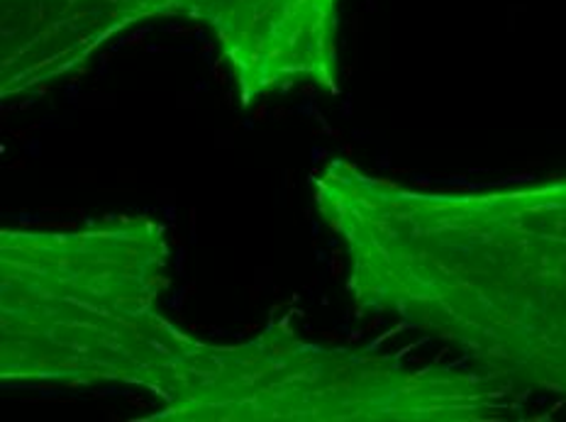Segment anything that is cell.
I'll return each instance as SVG.
<instances>
[{
    "label": "cell",
    "mask_w": 566,
    "mask_h": 422,
    "mask_svg": "<svg viewBox=\"0 0 566 422\" xmlns=\"http://www.w3.org/2000/svg\"><path fill=\"white\" fill-rule=\"evenodd\" d=\"M313 186L359 310L444 339L515 393L566 398V176L434 193L337 157Z\"/></svg>",
    "instance_id": "6da1fadb"
},
{
    "label": "cell",
    "mask_w": 566,
    "mask_h": 422,
    "mask_svg": "<svg viewBox=\"0 0 566 422\" xmlns=\"http://www.w3.org/2000/svg\"><path fill=\"white\" fill-rule=\"evenodd\" d=\"M167 230L120 218L84 230L0 232V379L155 393L191 342L164 315Z\"/></svg>",
    "instance_id": "7a4b0ae2"
},
{
    "label": "cell",
    "mask_w": 566,
    "mask_h": 422,
    "mask_svg": "<svg viewBox=\"0 0 566 422\" xmlns=\"http://www.w3.org/2000/svg\"><path fill=\"white\" fill-rule=\"evenodd\" d=\"M501 379L410 367L396 355L303 342L283 327L240 345L191 337L161 410L167 422H479L517 413Z\"/></svg>",
    "instance_id": "3957f363"
},
{
    "label": "cell",
    "mask_w": 566,
    "mask_h": 422,
    "mask_svg": "<svg viewBox=\"0 0 566 422\" xmlns=\"http://www.w3.org/2000/svg\"><path fill=\"white\" fill-rule=\"evenodd\" d=\"M342 0H203L210 28L244 108L301 84L339 93Z\"/></svg>",
    "instance_id": "277c9868"
},
{
    "label": "cell",
    "mask_w": 566,
    "mask_h": 422,
    "mask_svg": "<svg viewBox=\"0 0 566 422\" xmlns=\"http://www.w3.org/2000/svg\"><path fill=\"white\" fill-rule=\"evenodd\" d=\"M203 0H0V98L84 74L96 54L142 22L191 18Z\"/></svg>",
    "instance_id": "5b68a950"
}]
</instances>
